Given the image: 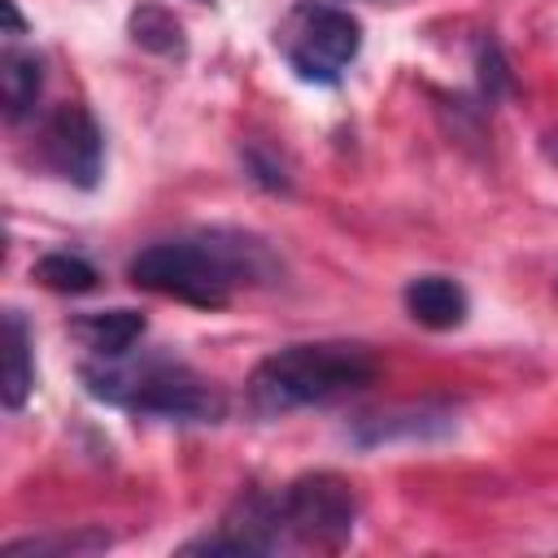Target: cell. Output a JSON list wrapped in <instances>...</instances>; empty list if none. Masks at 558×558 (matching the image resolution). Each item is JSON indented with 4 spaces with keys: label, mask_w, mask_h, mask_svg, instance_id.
Here are the masks:
<instances>
[{
    "label": "cell",
    "mask_w": 558,
    "mask_h": 558,
    "mask_svg": "<svg viewBox=\"0 0 558 558\" xmlns=\"http://www.w3.org/2000/svg\"><path fill=\"white\" fill-rule=\"evenodd\" d=\"M126 279L144 292L174 296L196 310H222L240 283L279 279V262L266 240L231 227H214L187 240H157L126 262Z\"/></svg>",
    "instance_id": "cell-1"
},
{
    "label": "cell",
    "mask_w": 558,
    "mask_h": 558,
    "mask_svg": "<svg viewBox=\"0 0 558 558\" xmlns=\"http://www.w3.org/2000/svg\"><path fill=\"white\" fill-rule=\"evenodd\" d=\"M83 388L118 410L144 414V418H170V423H218L227 401L218 388H209L187 362L144 353L140 362L122 357H87L78 366Z\"/></svg>",
    "instance_id": "cell-2"
},
{
    "label": "cell",
    "mask_w": 558,
    "mask_h": 558,
    "mask_svg": "<svg viewBox=\"0 0 558 558\" xmlns=\"http://www.w3.org/2000/svg\"><path fill=\"white\" fill-rule=\"evenodd\" d=\"M371 379H375V362L362 344H344V340L288 344L253 366L248 410L257 418H279L305 405H327L349 392H362Z\"/></svg>",
    "instance_id": "cell-3"
},
{
    "label": "cell",
    "mask_w": 558,
    "mask_h": 558,
    "mask_svg": "<svg viewBox=\"0 0 558 558\" xmlns=\"http://www.w3.org/2000/svg\"><path fill=\"white\" fill-rule=\"evenodd\" d=\"M275 44L283 48L296 78L336 87L353 65V57L362 52V22L349 9L305 0L283 17V26L275 31Z\"/></svg>",
    "instance_id": "cell-4"
},
{
    "label": "cell",
    "mask_w": 558,
    "mask_h": 558,
    "mask_svg": "<svg viewBox=\"0 0 558 558\" xmlns=\"http://www.w3.org/2000/svg\"><path fill=\"white\" fill-rule=\"evenodd\" d=\"M279 514H283L288 541L336 554L349 545L357 527V493L336 471H310L279 493Z\"/></svg>",
    "instance_id": "cell-5"
},
{
    "label": "cell",
    "mask_w": 558,
    "mask_h": 558,
    "mask_svg": "<svg viewBox=\"0 0 558 558\" xmlns=\"http://www.w3.org/2000/svg\"><path fill=\"white\" fill-rule=\"evenodd\" d=\"M39 157L57 179L92 192L100 183V170H105V135L83 105H61L44 122Z\"/></svg>",
    "instance_id": "cell-6"
},
{
    "label": "cell",
    "mask_w": 558,
    "mask_h": 558,
    "mask_svg": "<svg viewBox=\"0 0 558 558\" xmlns=\"http://www.w3.org/2000/svg\"><path fill=\"white\" fill-rule=\"evenodd\" d=\"M283 541L279 493H244L214 532L187 541L179 554H275Z\"/></svg>",
    "instance_id": "cell-7"
},
{
    "label": "cell",
    "mask_w": 558,
    "mask_h": 558,
    "mask_svg": "<svg viewBox=\"0 0 558 558\" xmlns=\"http://www.w3.org/2000/svg\"><path fill=\"white\" fill-rule=\"evenodd\" d=\"M445 432H453V410H440V405H405V410L357 418L349 427V440L357 449H375V445H392V440H436Z\"/></svg>",
    "instance_id": "cell-8"
},
{
    "label": "cell",
    "mask_w": 558,
    "mask_h": 558,
    "mask_svg": "<svg viewBox=\"0 0 558 558\" xmlns=\"http://www.w3.org/2000/svg\"><path fill=\"white\" fill-rule=\"evenodd\" d=\"M401 301H405V314L414 323L432 327V331H453L471 314L466 288L458 279H449V275H418V279H410Z\"/></svg>",
    "instance_id": "cell-9"
},
{
    "label": "cell",
    "mask_w": 558,
    "mask_h": 558,
    "mask_svg": "<svg viewBox=\"0 0 558 558\" xmlns=\"http://www.w3.org/2000/svg\"><path fill=\"white\" fill-rule=\"evenodd\" d=\"M148 331V318L140 310H92L70 318V336L92 353V357H122L131 353V344H140V336Z\"/></svg>",
    "instance_id": "cell-10"
},
{
    "label": "cell",
    "mask_w": 558,
    "mask_h": 558,
    "mask_svg": "<svg viewBox=\"0 0 558 558\" xmlns=\"http://www.w3.org/2000/svg\"><path fill=\"white\" fill-rule=\"evenodd\" d=\"M35 388V362H31V327L17 310L4 314V384L0 397L9 410H22Z\"/></svg>",
    "instance_id": "cell-11"
},
{
    "label": "cell",
    "mask_w": 558,
    "mask_h": 558,
    "mask_svg": "<svg viewBox=\"0 0 558 558\" xmlns=\"http://www.w3.org/2000/svg\"><path fill=\"white\" fill-rule=\"evenodd\" d=\"M44 92V61L35 52H22V48H4L0 57V96H4V118L17 122L22 113L35 109Z\"/></svg>",
    "instance_id": "cell-12"
},
{
    "label": "cell",
    "mask_w": 558,
    "mask_h": 558,
    "mask_svg": "<svg viewBox=\"0 0 558 558\" xmlns=\"http://www.w3.org/2000/svg\"><path fill=\"white\" fill-rule=\"evenodd\" d=\"M126 31H131V39H135L144 52H157V57H166V61H183V57H187L183 22H179L170 9H161V4H140V9H131Z\"/></svg>",
    "instance_id": "cell-13"
},
{
    "label": "cell",
    "mask_w": 558,
    "mask_h": 558,
    "mask_svg": "<svg viewBox=\"0 0 558 558\" xmlns=\"http://www.w3.org/2000/svg\"><path fill=\"white\" fill-rule=\"evenodd\" d=\"M109 532L100 527H78V532H57V536H26V541H9L4 558H70V554H96L109 549Z\"/></svg>",
    "instance_id": "cell-14"
},
{
    "label": "cell",
    "mask_w": 558,
    "mask_h": 558,
    "mask_svg": "<svg viewBox=\"0 0 558 558\" xmlns=\"http://www.w3.org/2000/svg\"><path fill=\"white\" fill-rule=\"evenodd\" d=\"M31 279H39L48 292H65V296H78V292H92L96 288V266L78 253H44L35 266H31Z\"/></svg>",
    "instance_id": "cell-15"
},
{
    "label": "cell",
    "mask_w": 558,
    "mask_h": 558,
    "mask_svg": "<svg viewBox=\"0 0 558 558\" xmlns=\"http://www.w3.org/2000/svg\"><path fill=\"white\" fill-rule=\"evenodd\" d=\"M240 166H244V174H248L262 192H275V196H288V192H292V170H288V161H283L275 148H266L262 140H244V144H240Z\"/></svg>",
    "instance_id": "cell-16"
},
{
    "label": "cell",
    "mask_w": 558,
    "mask_h": 558,
    "mask_svg": "<svg viewBox=\"0 0 558 558\" xmlns=\"http://www.w3.org/2000/svg\"><path fill=\"white\" fill-rule=\"evenodd\" d=\"M475 74H480V96L488 100V105H497L506 92H510V65H506V52L493 44V39H484L480 48H475Z\"/></svg>",
    "instance_id": "cell-17"
},
{
    "label": "cell",
    "mask_w": 558,
    "mask_h": 558,
    "mask_svg": "<svg viewBox=\"0 0 558 558\" xmlns=\"http://www.w3.org/2000/svg\"><path fill=\"white\" fill-rule=\"evenodd\" d=\"M4 4V22H9V39H17V35H26V22H22V13H17V4L13 0H0Z\"/></svg>",
    "instance_id": "cell-18"
},
{
    "label": "cell",
    "mask_w": 558,
    "mask_h": 558,
    "mask_svg": "<svg viewBox=\"0 0 558 558\" xmlns=\"http://www.w3.org/2000/svg\"><path fill=\"white\" fill-rule=\"evenodd\" d=\"M545 157H549V161H558V131H554V135H545Z\"/></svg>",
    "instance_id": "cell-19"
},
{
    "label": "cell",
    "mask_w": 558,
    "mask_h": 558,
    "mask_svg": "<svg viewBox=\"0 0 558 558\" xmlns=\"http://www.w3.org/2000/svg\"><path fill=\"white\" fill-rule=\"evenodd\" d=\"M196 4H209V0H196Z\"/></svg>",
    "instance_id": "cell-20"
}]
</instances>
